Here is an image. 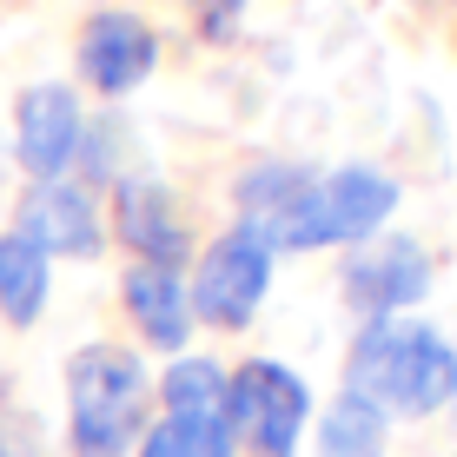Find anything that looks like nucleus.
Here are the masks:
<instances>
[{
  "mask_svg": "<svg viewBox=\"0 0 457 457\" xmlns=\"http://www.w3.org/2000/svg\"><path fill=\"white\" fill-rule=\"evenodd\" d=\"M80 93L60 87V80H40L21 93V106H13V160H21L34 179H67L73 153H80Z\"/></svg>",
  "mask_w": 457,
  "mask_h": 457,
  "instance_id": "nucleus-6",
  "label": "nucleus"
},
{
  "mask_svg": "<svg viewBox=\"0 0 457 457\" xmlns=\"http://www.w3.org/2000/svg\"><path fill=\"white\" fill-rule=\"evenodd\" d=\"M166 418H179L193 431L199 457H232V445H239V424L226 404V371L212 358H179L166 371Z\"/></svg>",
  "mask_w": 457,
  "mask_h": 457,
  "instance_id": "nucleus-10",
  "label": "nucleus"
},
{
  "mask_svg": "<svg viewBox=\"0 0 457 457\" xmlns=\"http://www.w3.org/2000/svg\"><path fill=\"white\" fill-rule=\"evenodd\" d=\"M319 457H385V411L365 404L358 391L332 398V411L319 424Z\"/></svg>",
  "mask_w": 457,
  "mask_h": 457,
  "instance_id": "nucleus-14",
  "label": "nucleus"
},
{
  "mask_svg": "<svg viewBox=\"0 0 457 457\" xmlns=\"http://www.w3.org/2000/svg\"><path fill=\"white\" fill-rule=\"evenodd\" d=\"M193 13H199V34H206V40H232L245 0H193Z\"/></svg>",
  "mask_w": 457,
  "mask_h": 457,
  "instance_id": "nucleus-17",
  "label": "nucleus"
},
{
  "mask_svg": "<svg viewBox=\"0 0 457 457\" xmlns=\"http://www.w3.org/2000/svg\"><path fill=\"white\" fill-rule=\"evenodd\" d=\"M345 391H358L378 411H404V418H431L457 398V352L451 338H437L431 325H398V319H371L352 345L345 365Z\"/></svg>",
  "mask_w": 457,
  "mask_h": 457,
  "instance_id": "nucleus-1",
  "label": "nucleus"
},
{
  "mask_svg": "<svg viewBox=\"0 0 457 457\" xmlns=\"http://www.w3.org/2000/svg\"><path fill=\"white\" fill-rule=\"evenodd\" d=\"M265 286H272V252H265V239L239 219V226L199 259V278H193V292H186V305L206 325H219V332H245Z\"/></svg>",
  "mask_w": 457,
  "mask_h": 457,
  "instance_id": "nucleus-4",
  "label": "nucleus"
},
{
  "mask_svg": "<svg viewBox=\"0 0 457 457\" xmlns=\"http://www.w3.org/2000/svg\"><path fill=\"white\" fill-rule=\"evenodd\" d=\"M398 212V179L371 166H338L325 179H312L292 206L245 219L252 232L265 239V252H312V245H352L371 239L385 219Z\"/></svg>",
  "mask_w": 457,
  "mask_h": 457,
  "instance_id": "nucleus-2",
  "label": "nucleus"
},
{
  "mask_svg": "<svg viewBox=\"0 0 457 457\" xmlns=\"http://www.w3.org/2000/svg\"><path fill=\"white\" fill-rule=\"evenodd\" d=\"M139 457H199V445H193V431H186L179 418H160L139 437Z\"/></svg>",
  "mask_w": 457,
  "mask_h": 457,
  "instance_id": "nucleus-16",
  "label": "nucleus"
},
{
  "mask_svg": "<svg viewBox=\"0 0 457 457\" xmlns=\"http://www.w3.org/2000/svg\"><path fill=\"white\" fill-rule=\"evenodd\" d=\"M305 186H312L305 166H272V160H265V166H252L245 179H239V212H245V219H265V212L292 206Z\"/></svg>",
  "mask_w": 457,
  "mask_h": 457,
  "instance_id": "nucleus-15",
  "label": "nucleus"
},
{
  "mask_svg": "<svg viewBox=\"0 0 457 457\" xmlns=\"http://www.w3.org/2000/svg\"><path fill=\"white\" fill-rule=\"evenodd\" d=\"M67 404H73V457H126L146 411V371L120 345H87L67 365Z\"/></svg>",
  "mask_w": 457,
  "mask_h": 457,
  "instance_id": "nucleus-3",
  "label": "nucleus"
},
{
  "mask_svg": "<svg viewBox=\"0 0 457 457\" xmlns=\"http://www.w3.org/2000/svg\"><path fill=\"white\" fill-rule=\"evenodd\" d=\"M424 292H431V259L418 239H378L371 252H358L345 265V298L365 319H391V312L418 305Z\"/></svg>",
  "mask_w": 457,
  "mask_h": 457,
  "instance_id": "nucleus-8",
  "label": "nucleus"
},
{
  "mask_svg": "<svg viewBox=\"0 0 457 457\" xmlns=\"http://www.w3.org/2000/svg\"><path fill=\"white\" fill-rule=\"evenodd\" d=\"M21 239H34L46 259H93L100 252V212H93V193L73 179H34L21 199Z\"/></svg>",
  "mask_w": 457,
  "mask_h": 457,
  "instance_id": "nucleus-9",
  "label": "nucleus"
},
{
  "mask_svg": "<svg viewBox=\"0 0 457 457\" xmlns=\"http://www.w3.org/2000/svg\"><path fill=\"white\" fill-rule=\"evenodd\" d=\"M226 404L259 457H292L312 418V391L298 385V371L272 365V358H252V365H239V378H226Z\"/></svg>",
  "mask_w": 457,
  "mask_h": 457,
  "instance_id": "nucleus-5",
  "label": "nucleus"
},
{
  "mask_svg": "<svg viewBox=\"0 0 457 457\" xmlns=\"http://www.w3.org/2000/svg\"><path fill=\"white\" fill-rule=\"evenodd\" d=\"M153 67H160V34H153L139 13L100 7V13L80 27V73H87L93 93L120 100V93H133Z\"/></svg>",
  "mask_w": 457,
  "mask_h": 457,
  "instance_id": "nucleus-7",
  "label": "nucleus"
},
{
  "mask_svg": "<svg viewBox=\"0 0 457 457\" xmlns=\"http://www.w3.org/2000/svg\"><path fill=\"white\" fill-rule=\"evenodd\" d=\"M113 226H120V239L133 245L146 265H172V272H179L186 226H179V206H172V193L160 179H126L113 193Z\"/></svg>",
  "mask_w": 457,
  "mask_h": 457,
  "instance_id": "nucleus-11",
  "label": "nucleus"
},
{
  "mask_svg": "<svg viewBox=\"0 0 457 457\" xmlns=\"http://www.w3.org/2000/svg\"><path fill=\"white\" fill-rule=\"evenodd\" d=\"M40 305H46V252L21 232H0V312H7V325L27 332Z\"/></svg>",
  "mask_w": 457,
  "mask_h": 457,
  "instance_id": "nucleus-13",
  "label": "nucleus"
},
{
  "mask_svg": "<svg viewBox=\"0 0 457 457\" xmlns=\"http://www.w3.org/2000/svg\"><path fill=\"white\" fill-rule=\"evenodd\" d=\"M126 312H133L139 338L160 345V352H179L186 332H193V305H186V286L172 265H146L139 259L126 272Z\"/></svg>",
  "mask_w": 457,
  "mask_h": 457,
  "instance_id": "nucleus-12",
  "label": "nucleus"
}]
</instances>
